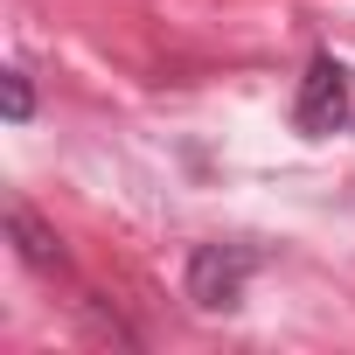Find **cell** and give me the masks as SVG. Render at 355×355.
<instances>
[{"label": "cell", "instance_id": "277c9868", "mask_svg": "<svg viewBox=\"0 0 355 355\" xmlns=\"http://www.w3.org/2000/svg\"><path fill=\"white\" fill-rule=\"evenodd\" d=\"M0 84H8V119L21 125V119L35 112V91H28V77H21V70H8V77H0Z\"/></svg>", "mask_w": 355, "mask_h": 355}, {"label": "cell", "instance_id": "3957f363", "mask_svg": "<svg viewBox=\"0 0 355 355\" xmlns=\"http://www.w3.org/2000/svg\"><path fill=\"white\" fill-rule=\"evenodd\" d=\"M8 230H15V244L35 272H63V244H56V230H42V216L28 202H8Z\"/></svg>", "mask_w": 355, "mask_h": 355}, {"label": "cell", "instance_id": "7a4b0ae2", "mask_svg": "<svg viewBox=\"0 0 355 355\" xmlns=\"http://www.w3.org/2000/svg\"><path fill=\"white\" fill-rule=\"evenodd\" d=\"M251 265H258L251 244H202V251L189 258V300H196V306H237Z\"/></svg>", "mask_w": 355, "mask_h": 355}, {"label": "cell", "instance_id": "6da1fadb", "mask_svg": "<svg viewBox=\"0 0 355 355\" xmlns=\"http://www.w3.org/2000/svg\"><path fill=\"white\" fill-rule=\"evenodd\" d=\"M348 105H355L348 70H341L334 56H313L306 77H300V98H293V125H300L306 139H327V132L348 125Z\"/></svg>", "mask_w": 355, "mask_h": 355}]
</instances>
